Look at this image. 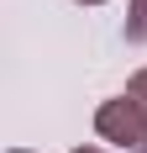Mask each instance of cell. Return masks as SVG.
I'll return each mask as SVG.
<instances>
[{
  "label": "cell",
  "instance_id": "obj_3",
  "mask_svg": "<svg viewBox=\"0 0 147 153\" xmlns=\"http://www.w3.org/2000/svg\"><path fill=\"white\" fill-rule=\"evenodd\" d=\"M126 95H132L137 106H142V116H147V69H137V74L126 79Z\"/></svg>",
  "mask_w": 147,
  "mask_h": 153
},
{
  "label": "cell",
  "instance_id": "obj_1",
  "mask_svg": "<svg viewBox=\"0 0 147 153\" xmlns=\"http://www.w3.org/2000/svg\"><path fill=\"white\" fill-rule=\"evenodd\" d=\"M95 132H100V143H110L121 153H147V116L132 95H110L95 111Z\"/></svg>",
  "mask_w": 147,
  "mask_h": 153
},
{
  "label": "cell",
  "instance_id": "obj_6",
  "mask_svg": "<svg viewBox=\"0 0 147 153\" xmlns=\"http://www.w3.org/2000/svg\"><path fill=\"white\" fill-rule=\"evenodd\" d=\"M11 153H26V148H11Z\"/></svg>",
  "mask_w": 147,
  "mask_h": 153
},
{
  "label": "cell",
  "instance_id": "obj_4",
  "mask_svg": "<svg viewBox=\"0 0 147 153\" xmlns=\"http://www.w3.org/2000/svg\"><path fill=\"white\" fill-rule=\"evenodd\" d=\"M68 153H105V148H95V143H79V148H68Z\"/></svg>",
  "mask_w": 147,
  "mask_h": 153
},
{
  "label": "cell",
  "instance_id": "obj_2",
  "mask_svg": "<svg viewBox=\"0 0 147 153\" xmlns=\"http://www.w3.org/2000/svg\"><path fill=\"white\" fill-rule=\"evenodd\" d=\"M126 42H147V0H126Z\"/></svg>",
  "mask_w": 147,
  "mask_h": 153
},
{
  "label": "cell",
  "instance_id": "obj_5",
  "mask_svg": "<svg viewBox=\"0 0 147 153\" xmlns=\"http://www.w3.org/2000/svg\"><path fill=\"white\" fill-rule=\"evenodd\" d=\"M74 5H105V0H74Z\"/></svg>",
  "mask_w": 147,
  "mask_h": 153
}]
</instances>
